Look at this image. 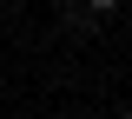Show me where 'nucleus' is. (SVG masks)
<instances>
[{
    "instance_id": "nucleus-2",
    "label": "nucleus",
    "mask_w": 132,
    "mask_h": 119,
    "mask_svg": "<svg viewBox=\"0 0 132 119\" xmlns=\"http://www.w3.org/2000/svg\"><path fill=\"white\" fill-rule=\"evenodd\" d=\"M119 119H132V113H119Z\"/></svg>"
},
{
    "instance_id": "nucleus-1",
    "label": "nucleus",
    "mask_w": 132,
    "mask_h": 119,
    "mask_svg": "<svg viewBox=\"0 0 132 119\" xmlns=\"http://www.w3.org/2000/svg\"><path fill=\"white\" fill-rule=\"evenodd\" d=\"M86 7H93V13H112V7H119V0H86Z\"/></svg>"
}]
</instances>
